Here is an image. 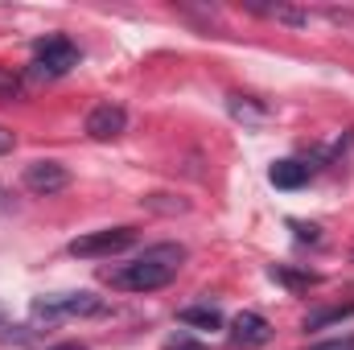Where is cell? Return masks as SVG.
<instances>
[{
  "mask_svg": "<svg viewBox=\"0 0 354 350\" xmlns=\"http://www.w3.org/2000/svg\"><path fill=\"white\" fill-rule=\"evenodd\" d=\"M181 264H185L181 243H157V248H145L132 264H120L103 276L111 288H124V293H157L181 272Z\"/></svg>",
  "mask_w": 354,
  "mask_h": 350,
  "instance_id": "1",
  "label": "cell"
},
{
  "mask_svg": "<svg viewBox=\"0 0 354 350\" xmlns=\"http://www.w3.org/2000/svg\"><path fill=\"white\" fill-rule=\"evenodd\" d=\"M79 66V46L71 37H46L33 58V79H62Z\"/></svg>",
  "mask_w": 354,
  "mask_h": 350,
  "instance_id": "2",
  "label": "cell"
},
{
  "mask_svg": "<svg viewBox=\"0 0 354 350\" xmlns=\"http://www.w3.org/2000/svg\"><path fill=\"white\" fill-rule=\"evenodd\" d=\"M136 243V231L132 227H103V231H91V235H79L71 239V256L79 260H99V256H115L124 248Z\"/></svg>",
  "mask_w": 354,
  "mask_h": 350,
  "instance_id": "3",
  "label": "cell"
},
{
  "mask_svg": "<svg viewBox=\"0 0 354 350\" xmlns=\"http://www.w3.org/2000/svg\"><path fill=\"white\" fill-rule=\"evenodd\" d=\"M99 313V297L95 293H58V297H41L33 301V317L58 322V317H87Z\"/></svg>",
  "mask_w": 354,
  "mask_h": 350,
  "instance_id": "4",
  "label": "cell"
},
{
  "mask_svg": "<svg viewBox=\"0 0 354 350\" xmlns=\"http://www.w3.org/2000/svg\"><path fill=\"white\" fill-rule=\"evenodd\" d=\"M21 181H25L29 194L50 198V194H62V190L71 185V169H66L62 161H33V165H25Z\"/></svg>",
  "mask_w": 354,
  "mask_h": 350,
  "instance_id": "5",
  "label": "cell"
},
{
  "mask_svg": "<svg viewBox=\"0 0 354 350\" xmlns=\"http://www.w3.org/2000/svg\"><path fill=\"white\" fill-rule=\"evenodd\" d=\"M124 128H128V111L120 107V103H95L87 111V136L91 140H115V136H124Z\"/></svg>",
  "mask_w": 354,
  "mask_h": 350,
  "instance_id": "6",
  "label": "cell"
},
{
  "mask_svg": "<svg viewBox=\"0 0 354 350\" xmlns=\"http://www.w3.org/2000/svg\"><path fill=\"white\" fill-rule=\"evenodd\" d=\"M231 342L243 347V350H256V347H264V342H272L268 317H260V313H239V317L231 322Z\"/></svg>",
  "mask_w": 354,
  "mask_h": 350,
  "instance_id": "7",
  "label": "cell"
},
{
  "mask_svg": "<svg viewBox=\"0 0 354 350\" xmlns=\"http://www.w3.org/2000/svg\"><path fill=\"white\" fill-rule=\"evenodd\" d=\"M243 8L256 12V17H268V21L292 25V29H305V25L313 21V12H309V8H297V4H260V0H243Z\"/></svg>",
  "mask_w": 354,
  "mask_h": 350,
  "instance_id": "8",
  "label": "cell"
},
{
  "mask_svg": "<svg viewBox=\"0 0 354 350\" xmlns=\"http://www.w3.org/2000/svg\"><path fill=\"white\" fill-rule=\"evenodd\" d=\"M268 181L276 185V190H301L305 181H309V165H301V161H276L272 169H268Z\"/></svg>",
  "mask_w": 354,
  "mask_h": 350,
  "instance_id": "9",
  "label": "cell"
},
{
  "mask_svg": "<svg viewBox=\"0 0 354 350\" xmlns=\"http://www.w3.org/2000/svg\"><path fill=\"white\" fill-rule=\"evenodd\" d=\"M185 326H198V330H218L223 326V313L218 309H206V305H194V309H181L177 313Z\"/></svg>",
  "mask_w": 354,
  "mask_h": 350,
  "instance_id": "10",
  "label": "cell"
},
{
  "mask_svg": "<svg viewBox=\"0 0 354 350\" xmlns=\"http://www.w3.org/2000/svg\"><path fill=\"white\" fill-rule=\"evenodd\" d=\"M231 116L243 120V124H264L268 120V111L256 103V99H248V95H235V99H231Z\"/></svg>",
  "mask_w": 354,
  "mask_h": 350,
  "instance_id": "11",
  "label": "cell"
},
{
  "mask_svg": "<svg viewBox=\"0 0 354 350\" xmlns=\"http://www.w3.org/2000/svg\"><path fill=\"white\" fill-rule=\"evenodd\" d=\"M342 317H354V301L351 305H338V309H322V313H309L305 317V330H322V326H334Z\"/></svg>",
  "mask_w": 354,
  "mask_h": 350,
  "instance_id": "12",
  "label": "cell"
},
{
  "mask_svg": "<svg viewBox=\"0 0 354 350\" xmlns=\"http://www.w3.org/2000/svg\"><path fill=\"white\" fill-rule=\"evenodd\" d=\"M17 95H21V79H17L12 71H4V66H0V99L8 103V99H17Z\"/></svg>",
  "mask_w": 354,
  "mask_h": 350,
  "instance_id": "13",
  "label": "cell"
},
{
  "mask_svg": "<svg viewBox=\"0 0 354 350\" xmlns=\"http://www.w3.org/2000/svg\"><path fill=\"white\" fill-rule=\"evenodd\" d=\"M326 21H334L338 29H354V12L351 8H326Z\"/></svg>",
  "mask_w": 354,
  "mask_h": 350,
  "instance_id": "14",
  "label": "cell"
},
{
  "mask_svg": "<svg viewBox=\"0 0 354 350\" xmlns=\"http://www.w3.org/2000/svg\"><path fill=\"white\" fill-rule=\"evenodd\" d=\"M292 231H297V239H309V243L322 239V227H313V223H309V227H305V223H292Z\"/></svg>",
  "mask_w": 354,
  "mask_h": 350,
  "instance_id": "15",
  "label": "cell"
},
{
  "mask_svg": "<svg viewBox=\"0 0 354 350\" xmlns=\"http://www.w3.org/2000/svg\"><path fill=\"white\" fill-rule=\"evenodd\" d=\"M12 145H17V136H12V132L0 124V153H12Z\"/></svg>",
  "mask_w": 354,
  "mask_h": 350,
  "instance_id": "16",
  "label": "cell"
},
{
  "mask_svg": "<svg viewBox=\"0 0 354 350\" xmlns=\"http://www.w3.org/2000/svg\"><path fill=\"white\" fill-rule=\"evenodd\" d=\"M165 350H206V347H202V342H189V338H174Z\"/></svg>",
  "mask_w": 354,
  "mask_h": 350,
  "instance_id": "17",
  "label": "cell"
},
{
  "mask_svg": "<svg viewBox=\"0 0 354 350\" xmlns=\"http://www.w3.org/2000/svg\"><path fill=\"white\" fill-rule=\"evenodd\" d=\"M317 350H354V342H326V347H317Z\"/></svg>",
  "mask_w": 354,
  "mask_h": 350,
  "instance_id": "18",
  "label": "cell"
},
{
  "mask_svg": "<svg viewBox=\"0 0 354 350\" xmlns=\"http://www.w3.org/2000/svg\"><path fill=\"white\" fill-rule=\"evenodd\" d=\"M50 350H87V347H79V342H62V347H50Z\"/></svg>",
  "mask_w": 354,
  "mask_h": 350,
  "instance_id": "19",
  "label": "cell"
},
{
  "mask_svg": "<svg viewBox=\"0 0 354 350\" xmlns=\"http://www.w3.org/2000/svg\"><path fill=\"white\" fill-rule=\"evenodd\" d=\"M0 194H4V190H0ZM0 210H8V206H4V202H0Z\"/></svg>",
  "mask_w": 354,
  "mask_h": 350,
  "instance_id": "20",
  "label": "cell"
},
{
  "mask_svg": "<svg viewBox=\"0 0 354 350\" xmlns=\"http://www.w3.org/2000/svg\"><path fill=\"white\" fill-rule=\"evenodd\" d=\"M0 317H4V313H0Z\"/></svg>",
  "mask_w": 354,
  "mask_h": 350,
  "instance_id": "21",
  "label": "cell"
}]
</instances>
